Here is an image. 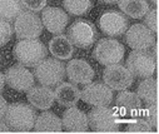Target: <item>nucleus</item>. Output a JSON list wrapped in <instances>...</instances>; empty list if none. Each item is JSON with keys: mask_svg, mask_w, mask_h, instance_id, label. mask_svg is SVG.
Here are the masks:
<instances>
[{"mask_svg": "<svg viewBox=\"0 0 159 134\" xmlns=\"http://www.w3.org/2000/svg\"><path fill=\"white\" fill-rule=\"evenodd\" d=\"M7 110H8V103L2 95H0V119H3L5 117Z\"/></svg>", "mask_w": 159, "mask_h": 134, "instance_id": "nucleus-31", "label": "nucleus"}, {"mask_svg": "<svg viewBox=\"0 0 159 134\" xmlns=\"http://www.w3.org/2000/svg\"><path fill=\"white\" fill-rule=\"evenodd\" d=\"M65 74L74 84H88L94 78V69L84 59H71L65 67Z\"/></svg>", "mask_w": 159, "mask_h": 134, "instance_id": "nucleus-15", "label": "nucleus"}, {"mask_svg": "<svg viewBox=\"0 0 159 134\" xmlns=\"http://www.w3.org/2000/svg\"><path fill=\"white\" fill-rule=\"evenodd\" d=\"M49 52L59 60H68L71 59L74 54V48L68 36L57 35L49 41Z\"/></svg>", "mask_w": 159, "mask_h": 134, "instance_id": "nucleus-20", "label": "nucleus"}, {"mask_svg": "<svg viewBox=\"0 0 159 134\" xmlns=\"http://www.w3.org/2000/svg\"><path fill=\"white\" fill-rule=\"evenodd\" d=\"M155 59L145 50H134L127 59L128 70L138 78H149L155 72Z\"/></svg>", "mask_w": 159, "mask_h": 134, "instance_id": "nucleus-9", "label": "nucleus"}, {"mask_svg": "<svg viewBox=\"0 0 159 134\" xmlns=\"http://www.w3.org/2000/svg\"><path fill=\"white\" fill-rule=\"evenodd\" d=\"M61 124H63V128H65L68 132H73V133L87 132L89 128L88 115L84 112H82L79 108H76L75 105L69 107L64 112Z\"/></svg>", "mask_w": 159, "mask_h": 134, "instance_id": "nucleus-17", "label": "nucleus"}, {"mask_svg": "<svg viewBox=\"0 0 159 134\" xmlns=\"http://www.w3.org/2000/svg\"><path fill=\"white\" fill-rule=\"evenodd\" d=\"M145 120L152 125V128L158 127V105L157 103L149 104V107L145 110Z\"/></svg>", "mask_w": 159, "mask_h": 134, "instance_id": "nucleus-30", "label": "nucleus"}, {"mask_svg": "<svg viewBox=\"0 0 159 134\" xmlns=\"http://www.w3.org/2000/svg\"><path fill=\"white\" fill-rule=\"evenodd\" d=\"M42 12V23L50 33L60 34L61 31H64L69 21V18L65 12L54 7L44 8Z\"/></svg>", "mask_w": 159, "mask_h": 134, "instance_id": "nucleus-16", "label": "nucleus"}, {"mask_svg": "<svg viewBox=\"0 0 159 134\" xmlns=\"http://www.w3.org/2000/svg\"><path fill=\"white\" fill-rule=\"evenodd\" d=\"M125 133H152V125L145 119H134L128 123Z\"/></svg>", "mask_w": 159, "mask_h": 134, "instance_id": "nucleus-26", "label": "nucleus"}, {"mask_svg": "<svg viewBox=\"0 0 159 134\" xmlns=\"http://www.w3.org/2000/svg\"><path fill=\"white\" fill-rule=\"evenodd\" d=\"M80 98L94 107H108L113 102V92L105 84L90 81L80 90Z\"/></svg>", "mask_w": 159, "mask_h": 134, "instance_id": "nucleus-10", "label": "nucleus"}, {"mask_svg": "<svg viewBox=\"0 0 159 134\" xmlns=\"http://www.w3.org/2000/svg\"><path fill=\"white\" fill-rule=\"evenodd\" d=\"M99 26L104 34L109 36H119L127 31L128 19L120 12L108 10L99 18Z\"/></svg>", "mask_w": 159, "mask_h": 134, "instance_id": "nucleus-12", "label": "nucleus"}, {"mask_svg": "<svg viewBox=\"0 0 159 134\" xmlns=\"http://www.w3.org/2000/svg\"><path fill=\"white\" fill-rule=\"evenodd\" d=\"M144 16H145L144 19L145 26L154 34L158 33V9H152V10L149 9Z\"/></svg>", "mask_w": 159, "mask_h": 134, "instance_id": "nucleus-28", "label": "nucleus"}, {"mask_svg": "<svg viewBox=\"0 0 159 134\" xmlns=\"http://www.w3.org/2000/svg\"><path fill=\"white\" fill-rule=\"evenodd\" d=\"M21 13V4L19 0H0V18L4 20H13Z\"/></svg>", "mask_w": 159, "mask_h": 134, "instance_id": "nucleus-24", "label": "nucleus"}, {"mask_svg": "<svg viewBox=\"0 0 159 134\" xmlns=\"http://www.w3.org/2000/svg\"><path fill=\"white\" fill-rule=\"evenodd\" d=\"M103 81L111 90L120 92L128 89L134 83V78L133 74L128 70V68L118 63V64L107 65L103 73Z\"/></svg>", "mask_w": 159, "mask_h": 134, "instance_id": "nucleus-8", "label": "nucleus"}, {"mask_svg": "<svg viewBox=\"0 0 159 134\" xmlns=\"http://www.w3.org/2000/svg\"><path fill=\"white\" fill-rule=\"evenodd\" d=\"M150 2H152V3H153L155 7H158V0H150Z\"/></svg>", "mask_w": 159, "mask_h": 134, "instance_id": "nucleus-35", "label": "nucleus"}, {"mask_svg": "<svg viewBox=\"0 0 159 134\" xmlns=\"http://www.w3.org/2000/svg\"><path fill=\"white\" fill-rule=\"evenodd\" d=\"M125 40L134 50H148L155 43L154 33L144 24H134L125 31Z\"/></svg>", "mask_w": 159, "mask_h": 134, "instance_id": "nucleus-11", "label": "nucleus"}, {"mask_svg": "<svg viewBox=\"0 0 159 134\" xmlns=\"http://www.w3.org/2000/svg\"><path fill=\"white\" fill-rule=\"evenodd\" d=\"M28 102L42 110H48L49 108L53 107L54 102H55V95H54V90L47 85H40V86H31L28 94H26Z\"/></svg>", "mask_w": 159, "mask_h": 134, "instance_id": "nucleus-18", "label": "nucleus"}, {"mask_svg": "<svg viewBox=\"0 0 159 134\" xmlns=\"http://www.w3.org/2000/svg\"><path fill=\"white\" fill-rule=\"evenodd\" d=\"M137 94L143 102H145L148 104L157 103V100H158V83H157V80L153 79L152 76L144 78V80H142L138 85Z\"/></svg>", "mask_w": 159, "mask_h": 134, "instance_id": "nucleus-23", "label": "nucleus"}, {"mask_svg": "<svg viewBox=\"0 0 159 134\" xmlns=\"http://www.w3.org/2000/svg\"><path fill=\"white\" fill-rule=\"evenodd\" d=\"M97 29L88 20H75L68 29V39L78 48H89L97 40Z\"/></svg>", "mask_w": 159, "mask_h": 134, "instance_id": "nucleus-6", "label": "nucleus"}, {"mask_svg": "<svg viewBox=\"0 0 159 134\" xmlns=\"http://www.w3.org/2000/svg\"><path fill=\"white\" fill-rule=\"evenodd\" d=\"M61 128V119L52 112H43L36 117L34 124V129L39 133H59Z\"/></svg>", "mask_w": 159, "mask_h": 134, "instance_id": "nucleus-21", "label": "nucleus"}, {"mask_svg": "<svg viewBox=\"0 0 159 134\" xmlns=\"http://www.w3.org/2000/svg\"><path fill=\"white\" fill-rule=\"evenodd\" d=\"M118 4L123 14L133 19L143 18L149 10V4L147 0H118Z\"/></svg>", "mask_w": 159, "mask_h": 134, "instance_id": "nucleus-22", "label": "nucleus"}, {"mask_svg": "<svg viewBox=\"0 0 159 134\" xmlns=\"http://www.w3.org/2000/svg\"><path fill=\"white\" fill-rule=\"evenodd\" d=\"M9 130H10V127L0 119V133H8Z\"/></svg>", "mask_w": 159, "mask_h": 134, "instance_id": "nucleus-32", "label": "nucleus"}, {"mask_svg": "<svg viewBox=\"0 0 159 134\" xmlns=\"http://www.w3.org/2000/svg\"><path fill=\"white\" fill-rule=\"evenodd\" d=\"M13 35V28L9 24L8 20H4L0 18V45H5V44L11 39Z\"/></svg>", "mask_w": 159, "mask_h": 134, "instance_id": "nucleus-27", "label": "nucleus"}, {"mask_svg": "<svg viewBox=\"0 0 159 134\" xmlns=\"http://www.w3.org/2000/svg\"><path fill=\"white\" fill-rule=\"evenodd\" d=\"M64 8L71 15H83L90 10L92 0H64Z\"/></svg>", "mask_w": 159, "mask_h": 134, "instance_id": "nucleus-25", "label": "nucleus"}, {"mask_svg": "<svg viewBox=\"0 0 159 134\" xmlns=\"http://www.w3.org/2000/svg\"><path fill=\"white\" fill-rule=\"evenodd\" d=\"M14 31L16 36L21 39H36L43 31V23L33 12H21L15 18Z\"/></svg>", "mask_w": 159, "mask_h": 134, "instance_id": "nucleus-7", "label": "nucleus"}, {"mask_svg": "<svg viewBox=\"0 0 159 134\" xmlns=\"http://www.w3.org/2000/svg\"><path fill=\"white\" fill-rule=\"evenodd\" d=\"M102 3H105V4H115L118 3V0H100Z\"/></svg>", "mask_w": 159, "mask_h": 134, "instance_id": "nucleus-34", "label": "nucleus"}, {"mask_svg": "<svg viewBox=\"0 0 159 134\" xmlns=\"http://www.w3.org/2000/svg\"><path fill=\"white\" fill-rule=\"evenodd\" d=\"M20 4L29 12H42L47 7V0H19Z\"/></svg>", "mask_w": 159, "mask_h": 134, "instance_id": "nucleus-29", "label": "nucleus"}, {"mask_svg": "<svg viewBox=\"0 0 159 134\" xmlns=\"http://www.w3.org/2000/svg\"><path fill=\"white\" fill-rule=\"evenodd\" d=\"M5 83L18 92H28L34 85V75L24 65H14L5 72Z\"/></svg>", "mask_w": 159, "mask_h": 134, "instance_id": "nucleus-13", "label": "nucleus"}, {"mask_svg": "<svg viewBox=\"0 0 159 134\" xmlns=\"http://www.w3.org/2000/svg\"><path fill=\"white\" fill-rule=\"evenodd\" d=\"M125 49L120 41L115 39H102L94 48V58L103 65H111L122 62Z\"/></svg>", "mask_w": 159, "mask_h": 134, "instance_id": "nucleus-5", "label": "nucleus"}, {"mask_svg": "<svg viewBox=\"0 0 159 134\" xmlns=\"http://www.w3.org/2000/svg\"><path fill=\"white\" fill-rule=\"evenodd\" d=\"M55 100L63 107H73L80 99V89L71 83H61L54 90Z\"/></svg>", "mask_w": 159, "mask_h": 134, "instance_id": "nucleus-19", "label": "nucleus"}, {"mask_svg": "<svg viewBox=\"0 0 159 134\" xmlns=\"http://www.w3.org/2000/svg\"><path fill=\"white\" fill-rule=\"evenodd\" d=\"M36 119L35 110L24 103H14L8 105V110L5 113L7 124L18 132H28L34 128Z\"/></svg>", "mask_w": 159, "mask_h": 134, "instance_id": "nucleus-2", "label": "nucleus"}, {"mask_svg": "<svg viewBox=\"0 0 159 134\" xmlns=\"http://www.w3.org/2000/svg\"><path fill=\"white\" fill-rule=\"evenodd\" d=\"M4 85H5V78H4V75H3V73L0 72V92L4 89Z\"/></svg>", "mask_w": 159, "mask_h": 134, "instance_id": "nucleus-33", "label": "nucleus"}, {"mask_svg": "<svg viewBox=\"0 0 159 134\" xmlns=\"http://www.w3.org/2000/svg\"><path fill=\"white\" fill-rule=\"evenodd\" d=\"M34 74L42 85L54 86L64 80L65 67L57 58H49V59L45 58L35 65Z\"/></svg>", "mask_w": 159, "mask_h": 134, "instance_id": "nucleus-4", "label": "nucleus"}, {"mask_svg": "<svg viewBox=\"0 0 159 134\" xmlns=\"http://www.w3.org/2000/svg\"><path fill=\"white\" fill-rule=\"evenodd\" d=\"M48 50L38 39H21L14 47V57L24 67H35L47 58Z\"/></svg>", "mask_w": 159, "mask_h": 134, "instance_id": "nucleus-1", "label": "nucleus"}, {"mask_svg": "<svg viewBox=\"0 0 159 134\" xmlns=\"http://www.w3.org/2000/svg\"><path fill=\"white\" fill-rule=\"evenodd\" d=\"M142 110V99L137 93L120 90L115 98L114 112L120 117H134L139 115Z\"/></svg>", "mask_w": 159, "mask_h": 134, "instance_id": "nucleus-14", "label": "nucleus"}, {"mask_svg": "<svg viewBox=\"0 0 159 134\" xmlns=\"http://www.w3.org/2000/svg\"><path fill=\"white\" fill-rule=\"evenodd\" d=\"M89 127L98 133H116L120 127L118 114L108 107H95L88 114Z\"/></svg>", "mask_w": 159, "mask_h": 134, "instance_id": "nucleus-3", "label": "nucleus"}]
</instances>
